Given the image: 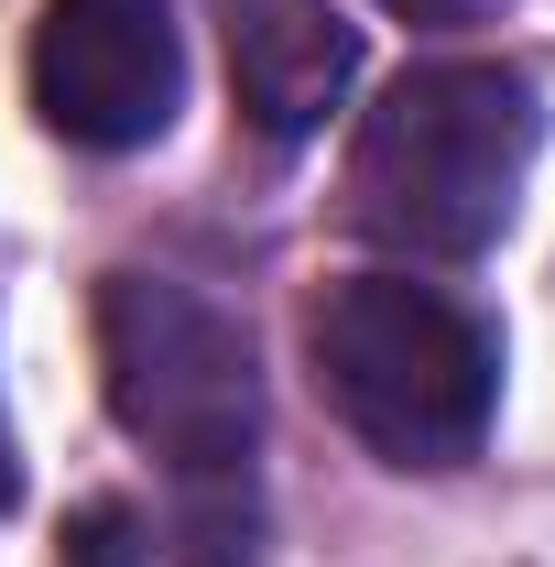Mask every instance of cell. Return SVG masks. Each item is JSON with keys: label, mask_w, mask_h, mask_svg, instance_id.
<instances>
[{"label": "cell", "mask_w": 555, "mask_h": 567, "mask_svg": "<svg viewBox=\"0 0 555 567\" xmlns=\"http://www.w3.org/2000/svg\"><path fill=\"white\" fill-rule=\"evenodd\" d=\"M98 371H109V415L175 470L197 567H251L262 371H251L240 317L175 274H109L98 284Z\"/></svg>", "instance_id": "obj_1"}, {"label": "cell", "mask_w": 555, "mask_h": 567, "mask_svg": "<svg viewBox=\"0 0 555 567\" xmlns=\"http://www.w3.org/2000/svg\"><path fill=\"white\" fill-rule=\"evenodd\" d=\"M534 76L523 66H415L381 87V110L348 142V218L404 262H469L501 240V218L534 175Z\"/></svg>", "instance_id": "obj_2"}, {"label": "cell", "mask_w": 555, "mask_h": 567, "mask_svg": "<svg viewBox=\"0 0 555 567\" xmlns=\"http://www.w3.org/2000/svg\"><path fill=\"white\" fill-rule=\"evenodd\" d=\"M305 350H316V393L338 404V425L392 470H458L480 458L501 415V339L447 284L348 274L316 295Z\"/></svg>", "instance_id": "obj_3"}, {"label": "cell", "mask_w": 555, "mask_h": 567, "mask_svg": "<svg viewBox=\"0 0 555 567\" xmlns=\"http://www.w3.org/2000/svg\"><path fill=\"white\" fill-rule=\"evenodd\" d=\"M175 0H44L33 33V110L76 153H142L175 121Z\"/></svg>", "instance_id": "obj_4"}, {"label": "cell", "mask_w": 555, "mask_h": 567, "mask_svg": "<svg viewBox=\"0 0 555 567\" xmlns=\"http://www.w3.org/2000/svg\"><path fill=\"white\" fill-rule=\"evenodd\" d=\"M218 33H229V87L240 110L273 142L327 132V110L359 76V33H348L338 0H218Z\"/></svg>", "instance_id": "obj_5"}, {"label": "cell", "mask_w": 555, "mask_h": 567, "mask_svg": "<svg viewBox=\"0 0 555 567\" xmlns=\"http://www.w3.org/2000/svg\"><path fill=\"white\" fill-rule=\"evenodd\" d=\"M66 567H153V546H142V524L121 502H87L66 524Z\"/></svg>", "instance_id": "obj_6"}, {"label": "cell", "mask_w": 555, "mask_h": 567, "mask_svg": "<svg viewBox=\"0 0 555 567\" xmlns=\"http://www.w3.org/2000/svg\"><path fill=\"white\" fill-rule=\"evenodd\" d=\"M381 11H404V22H490L501 0H381Z\"/></svg>", "instance_id": "obj_7"}, {"label": "cell", "mask_w": 555, "mask_h": 567, "mask_svg": "<svg viewBox=\"0 0 555 567\" xmlns=\"http://www.w3.org/2000/svg\"><path fill=\"white\" fill-rule=\"evenodd\" d=\"M22 492V458H11V425H0V502Z\"/></svg>", "instance_id": "obj_8"}]
</instances>
